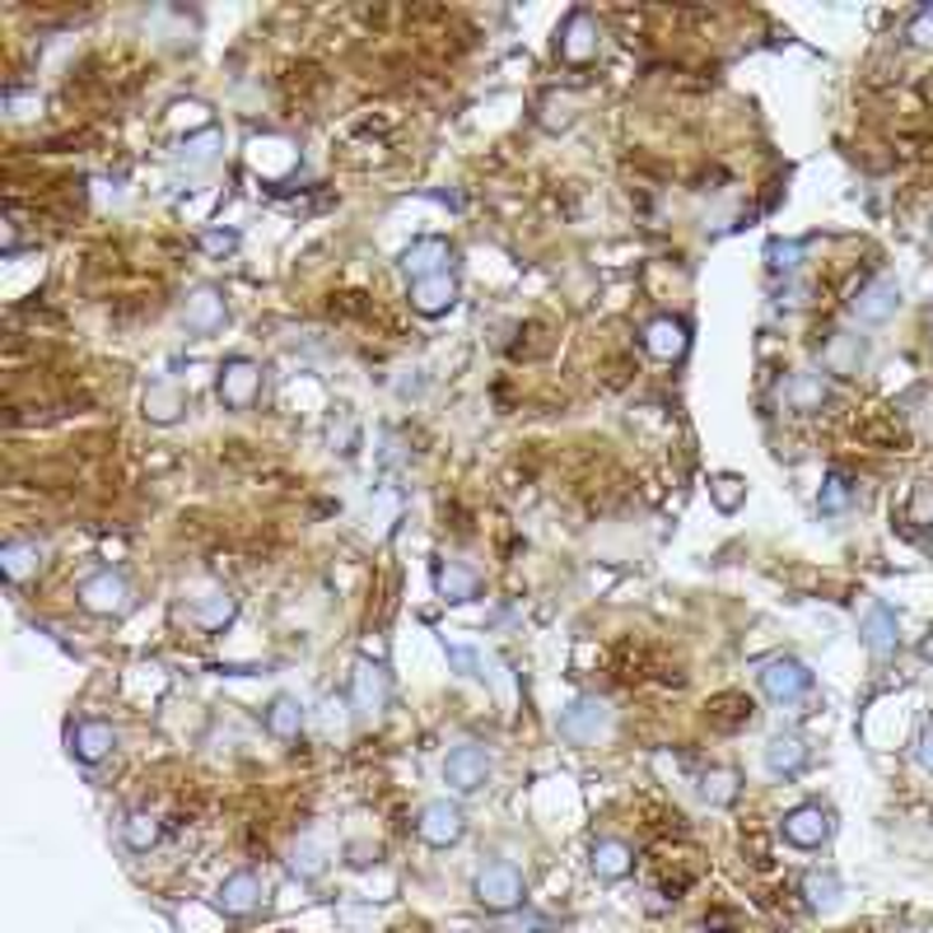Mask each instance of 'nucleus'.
<instances>
[{"instance_id":"f257e3e1","label":"nucleus","mask_w":933,"mask_h":933,"mask_svg":"<svg viewBox=\"0 0 933 933\" xmlns=\"http://www.w3.org/2000/svg\"><path fill=\"white\" fill-rule=\"evenodd\" d=\"M611 728V704L598 700V696H579L570 710L560 714V738L565 742H575V747H588V742H598L602 733Z\"/></svg>"},{"instance_id":"f03ea898","label":"nucleus","mask_w":933,"mask_h":933,"mask_svg":"<svg viewBox=\"0 0 933 933\" xmlns=\"http://www.w3.org/2000/svg\"><path fill=\"white\" fill-rule=\"evenodd\" d=\"M388 696H393V677L383 663H369V658H359L355 672H351V704L359 719H374L378 710H388Z\"/></svg>"},{"instance_id":"7ed1b4c3","label":"nucleus","mask_w":933,"mask_h":933,"mask_svg":"<svg viewBox=\"0 0 933 933\" xmlns=\"http://www.w3.org/2000/svg\"><path fill=\"white\" fill-rule=\"evenodd\" d=\"M761 691L775 704H793L812 691V668L799 663V658H770L761 668Z\"/></svg>"},{"instance_id":"20e7f679","label":"nucleus","mask_w":933,"mask_h":933,"mask_svg":"<svg viewBox=\"0 0 933 933\" xmlns=\"http://www.w3.org/2000/svg\"><path fill=\"white\" fill-rule=\"evenodd\" d=\"M476 901H481L486 910H518L523 905V873L514 869V863H490V869L476 873Z\"/></svg>"},{"instance_id":"39448f33","label":"nucleus","mask_w":933,"mask_h":933,"mask_svg":"<svg viewBox=\"0 0 933 933\" xmlns=\"http://www.w3.org/2000/svg\"><path fill=\"white\" fill-rule=\"evenodd\" d=\"M598 42H602L598 19L588 14V10H575L560 24V33H556V52H560V61H570V65H588V61L598 57Z\"/></svg>"},{"instance_id":"423d86ee","label":"nucleus","mask_w":933,"mask_h":933,"mask_svg":"<svg viewBox=\"0 0 933 933\" xmlns=\"http://www.w3.org/2000/svg\"><path fill=\"white\" fill-rule=\"evenodd\" d=\"M420 840L425 845H435V850H448V845H458L467 822H463V808L458 803H448V799H435V803H425L420 808V822H416Z\"/></svg>"},{"instance_id":"0eeeda50","label":"nucleus","mask_w":933,"mask_h":933,"mask_svg":"<svg viewBox=\"0 0 933 933\" xmlns=\"http://www.w3.org/2000/svg\"><path fill=\"white\" fill-rule=\"evenodd\" d=\"M80 602H84V611H94V617H122V611L131 607V588H126L122 575L99 570L80 584Z\"/></svg>"},{"instance_id":"6e6552de","label":"nucleus","mask_w":933,"mask_h":933,"mask_svg":"<svg viewBox=\"0 0 933 933\" xmlns=\"http://www.w3.org/2000/svg\"><path fill=\"white\" fill-rule=\"evenodd\" d=\"M896 308H901L896 276H873L869 285H859L854 300H850V313L859 317V323H886V317H896Z\"/></svg>"},{"instance_id":"1a4fd4ad","label":"nucleus","mask_w":933,"mask_h":933,"mask_svg":"<svg viewBox=\"0 0 933 933\" xmlns=\"http://www.w3.org/2000/svg\"><path fill=\"white\" fill-rule=\"evenodd\" d=\"M257 393H262V369L253 359H230L220 369V402L230 412H247L257 402Z\"/></svg>"},{"instance_id":"9d476101","label":"nucleus","mask_w":933,"mask_h":933,"mask_svg":"<svg viewBox=\"0 0 933 933\" xmlns=\"http://www.w3.org/2000/svg\"><path fill=\"white\" fill-rule=\"evenodd\" d=\"M490 775V757H486V747H476V742H463V747H453L448 761H444V780L458 789V793H471V789H481Z\"/></svg>"},{"instance_id":"9b49d317","label":"nucleus","mask_w":933,"mask_h":933,"mask_svg":"<svg viewBox=\"0 0 933 933\" xmlns=\"http://www.w3.org/2000/svg\"><path fill=\"white\" fill-rule=\"evenodd\" d=\"M224 317H230V308H224V294L215 285H201L187 294V304H182V327H187L192 336H211L224 327Z\"/></svg>"},{"instance_id":"f8f14e48","label":"nucleus","mask_w":933,"mask_h":933,"mask_svg":"<svg viewBox=\"0 0 933 933\" xmlns=\"http://www.w3.org/2000/svg\"><path fill=\"white\" fill-rule=\"evenodd\" d=\"M826 835H831V812L826 808L803 803V808H793L784 817V840H789V845L817 850V845H826Z\"/></svg>"},{"instance_id":"ddd939ff","label":"nucleus","mask_w":933,"mask_h":933,"mask_svg":"<svg viewBox=\"0 0 933 933\" xmlns=\"http://www.w3.org/2000/svg\"><path fill=\"white\" fill-rule=\"evenodd\" d=\"M859 635H863V645H869V653H878V658H892L901 649V621L886 602H873L869 611H863Z\"/></svg>"},{"instance_id":"4468645a","label":"nucleus","mask_w":933,"mask_h":933,"mask_svg":"<svg viewBox=\"0 0 933 933\" xmlns=\"http://www.w3.org/2000/svg\"><path fill=\"white\" fill-rule=\"evenodd\" d=\"M863 359H869V341L854 336V332H831L826 336V346H822V369L826 374H840V378H850L863 369Z\"/></svg>"},{"instance_id":"2eb2a0df","label":"nucleus","mask_w":933,"mask_h":933,"mask_svg":"<svg viewBox=\"0 0 933 933\" xmlns=\"http://www.w3.org/2000/svg\"><path fill=\"white\" fill-rule=\"evenodd\" d=\"M215 905H220L230 920L253 915V910L262 905V878H257V873H234V878H224L220 892H215Z\"/></svg>"},{"instance_id":"dca6fc26","label":"nucleus","mask_w":933,"mask_h":933,"mask_svg":"<svg viewBox=\"0 0 933 933\" xmlns=\"http://www.w3.org/2000/svg\"><path fill=\"white\" fill-rule=\"evenodd\" d=\"M448 262H453V247L444 243V239H416L412 247L402 253V271L412 281H425V276H444L448 271Z\"/></svg>"},{"instance_id":"f3484780","label":"nucleus","mask_w":933,"mask_h":933,"mask_svg":"<svg viewBox=\"0 0 933 933\" xmlns=\"http://www.w3.org/2000/svg\"><path fill=\"white\" fill-rule=\"evenodd\" d=\"M112 747H118V733L103 723V719H80L75 728H71V757L75 761H84V765H94V761H103Z\"/></svg>"},{"instance_id":"a211bd4d","label":"nucleus","mask_w":933,"mask_h":933,"mask_svg":"<svg viewBox=\"0 0 933 933\" xmlns=\"http://www.w3.org/2000/svg\"><path fill=\"white\" fill-rule=\"evenodd\" d=\"M453 304H458V285H453L448 271H444V276L412 281V308H416L420 317H439V313H448Z\"/></svg>"},{"instance_id":"6ab92c4d","label":"nucleus","mask_w":933,"mask_h":933,"mask_svg":"<svg viewBox=\"0 0 933 933\" xmlns=\"http://www.w3.org/2000/svg\"><path fill=\"white\" fill-rule=\"evenodd\" d=\"M687 323H677V317H653L645 327V351L653 359H681L687 355Z\"/></svg>"},{"instance_id":"aec40b11","label":"nucleus","mask_w":933,"mask_h":933,"mask_svg":"<svg viewBox=\"0 0 933 933\" xmlns=\"http://www.w3.org/2000/svg\"><path fill=\"white\" fill-rule=\"evenodd\" d=\"M808 765V742L799 733H775L765 742V770L770 775H799Z\"/></svg>"},{"instance_id":"412c9836","label":"nucleus","mask_w":933,"mask_h":933,"mask_svg":"<svg viewBox=\"0 0 933 933\" xmlns=\"http://www.w3.org/2000/svg\"><path fill=\"white\" fill-rule=\"evenodd\" d=\"M435 588H439L444 602H471L476 594H481V579H476L463 560H439L435 565Z\"/></svg>"},{"instance_id":"4be33fe9","label":"nucleus","mask_w":933,"mask_h":933,"mask_svg":"<svg viewBox=\"0 0 933 933\" xmlns=\"http://www.w3.org/2000/svg\"><path fill=\"white\" fill-rule=\"evenodd\" d=\"M630 869H635V854L626 840H598L594 845V873L602 882H621V878H630Z\"/></svg>"},{"instance_id":"5701e85b","label":"nucleus","mask_w":933,"mask_h":933,"mask_svg":"<svg viewBox=\"0 0 933 933\" xmlns=\"http://www.w3.org/2000/svg\"><path fill=\"white\" fill-rule=\"evenodd\" d=\"M182 412H187V397H182V388H173V383H150V393H145V420L173 425Z\"/></svg>"},{"instance_id":"b1692460","label":"nucleus","mask_w":933,"mask_h":933,"mask_svg":"<svg viewBox=\"0 0 933 933\" xmlns=\"http://www.w3.org/2000/svg\"><path fill=\"white\" fill-rule=\"evenodd\" d=\"M323 869H327V850H323V840L317 835H300L290 845V873L294 878H323Z\"/></svg>"},{"instance_id":"393cba45","label":"nucleus","mask_w":933,"mask_h":933,"mask_svg":"<svg viewBox=\"0 0 933 933\" xmlns=\"http://www.w3.org/2000/svg\"><path fill=\"white\" fill-rule=\"evenodd\" d=\"M266 728H271V733H276L281 742L300 738V728H304V704H300V696H276V700H271Z\"/></svg>"},{"instance_id":"a878e982","label":"nucleus","mask_w":933,"mask_h":933,"mask_svg":"<svg viewBox=\"0 0 933 933\" xmlns=\"http://www.w3.org/2000/svg\"><path fill=\"white\" fill-rule=\"evenodd\" d=\"M0 570H6L10 584H24L29 575L42 570V551L29 541H6V551H0Z\"/></svg>"},{"instance_id":"bb28decb","label":"nucleus","mask_w":933,"mask_h":933,"mask_svg":"<svg viewBox=\"0 0 933 933\" xmlns=\"http://www.w3.org/2000/svg\"><path fill=\"white\" fill-rule=\"evenodd\" d=\"M784 397H789V406L793 412H822V402H826V383H822V374H793L789 378V388H784Z\"/></svg>"},{"instance_id":"cd10ccee","label":"nucleus","mask_w":933,"mask_h":933,"mask_svg":"<svg viewBox=\"0 0 933 933\" xmlns=\"http://www.w3.org/2000/svg\"><path fill=\"white\" fill-rule=\"evenodd\" d=\"M220 145H224V135L211 126V131H201V135H187L182 150H178V159H182V164H192V169H206V164H215Z\"/></svg>"},{"instance_id":"c85d7f7f","label":"nucleus","mask_w":933,"mask_h":933,"mask_svg":"<svg viewBox=\"0 0 933 933\" xmlns=\"http://www.w3.org/2000/svg\"><path fill=\"white\" fill-rule=\"evenodd\" d=\"M122 840H126V850H135V854L154 850V845H159V817H150V812H131L126 822H122Z\"/></svg>"},{"instance_id":"c756f323","label":"nucleus","mask_w":933,"mask_h":933,"mask_svg":"<svg viewBox=\"0 0 933 933\" xmlns=\"http://www.w3.org/2000/svg\"><path fill=\"white\" fill-rule=\"evenodd\" d=\"M710 499H714L719 514H738L742 499H747V481L733 471H719V476H710Z\"/></svg>"},{"instance_id":"7c9ffc66","label":"nucleus","mask_w":933,"mask_h":933,"mask_svg":"<svg viewBox=\"0 0 933 933\" xmlns=\"http://www.w3.org/2000/svg\"><path fill=\"white\" fill-rule=\"evenodd\" d=\"M850 499H854L850 476H845V471H831L826 486H822V495H817V509H822V518H835V514L850 509Z\"/></svg>"},{"instance_id":"2f4dec72","label":"nucleus","mask_w":933,"mask_h":933,"mask_svg":"<svg viewBox=\"0 0 933 933\" xmlns=\"http://www.w3.org/2000/svg\"><path fill=\"white\" fill-rule=\"evenodd\" d=\"M803 247L808 243H799V239H770L765 243V266L775 271V276H780V271H784V276H793V271L803 266Z\"/></svg>"},{"instance_id":"473e14b6","label":"nucleus","mask_w":933,"mask_h":933,"mask_svg":"<svg viewBox=\"0 0 933 933\" xmlns=\"http://www.w3.org/2000/svg\"><path fill=\"white\" fill-rule=\"evenodd\" d=\"M700 799L710 808H728L738 799V775H733V770H710V775L700 780Z\"/></svg>"},{"instance_id":"72a5a7b5","label":"nucleus","mask_w":933,"mask_h":933,"mask_svg":"<svg viewBox=\"0 0 933 933\" xmlns=\"http://www.w3.org/2000/svg\"><path fill=\"white\" fill-rule=\"evenodd\" d=\"M234 611H239V602L230 594H211L206 602L196 607V626L201 630H224V626L234 621Z\"/></svg>"},{"instance_id":"f704fd0d","label":"nucleus","mask_w":933,"mask_h":933,"mask_svg":"<svg viewBox=\"0 0 933 933\" xmlns=\"http://www.w3.org/2000/svg\"><path fill=\"white\" fill-rule=\"evenodd\" d=\"M803 896H808V905H835V896H840V882H835V873H808V882H803Z\"/></svg>"},{"instance_id":"c9c22d12","label":"nucleus","mask_w":933,"mask_h":933,"mask_svg":"<svg viewBox=\"0 0 933 933\" xmlns=\"http://www.w3.org/2000/svg\"><path fill=\"white\" fill-rule=\"evenodd\" d=\"M541 108H546V112H541V126H551V131H560V126L575 122V99H570V94H551Z\"/></svg>"},{"instance_id":"e433bc0d","label":"nucleus","mask_w":933,"mask_h":933,"mask_svg":"<svg viewBox=\"0 0 933 933\" xmlns=\"http://www.w3.org/2000/svg\"><path fill=\"white\" fill-rule=\"evenodd\" d=\"M239 247V230H206L201 234V253L206 257H230Z\"/></svg>"},{"instance_id":"4c0bfd02","label":"nucleus","mask_w":933,"mask_h":933,"mask_svg":"<svg viewBox=\"0 0 933 933\" xmlns=\"http://www.w3.org/2000/svg\"><path fill=\"white\" fill-rule=\"evenodd\" d=\"M169 122L173 126H201V131H211V108L206 103H178Z\"/></svg>"},{"instance_id":"58836bf2","label":"nucleus","mask_w":933,"mask_h":933,"mask_svg":"<svg viewBox=\"0 0 933 933\" xmlns=\"http://www.w3.org/2000/svg\"><path fill=\"white\" fill-rule=\"evenodd\" d=\"M910 42H915V48H933V6L910 19Z\"/></svg>"},{"instance_id":"ea45409f","label":"nucleus","mask_w":933,"mask_h":933,"mask_svg":"<svg viewBox=\"0 0 933 933\" xmlns=\"http://www.w3.org/2000/svg\"><path fill=\"white\" fill-rule=\"evenodd\" d=\"M448 663L458 668L463 677H481V663H476V653H471V649H458V645H448Z\"/></svg>"},{"instance_id":"a19ab883","label":"nucleus","mask_w":933,"mask_h":933,"mask_svg":"<svg viewBox=\"0 0 933 933\" xmlns=\"http://www.w3.org/2000/svg\"><path fill=\"white\" fill-rule=\"evenodd\" d=\"M915 761L933 775V719L924 723V733H920V742H915Z\"/></svg>"},{"instance_id":"79ce46f5","label":"nucleus","mask_w":933,"mask_h":933,"mask_svg":"<svg viewBox=\"0 0 933 933\" xmlns=\"http://www.w3.org/2000/svg\"><path fill=\"white\" fill-rule=\"evenodd\" d=\"M541 924H546L541 915H523V920H514V924H509V933H533V929H541Z\"/></svg>"},{"instance_id":"37998d69","label":"nucleus","mask_w":933,"mask_h":933,"mask_svg":"<svg viewBox=\"0 0 933 933\" xmlns=\"http://www.w3.org/2000/svg\"><path fill=\"white\" fill-rule=\"evenodd\" d=\"M920 658H924V663H933V630H929L924 640H920Z\"/></svg>"},{"instance_id":"c03bdc74","label":"nucleus","mask_w":933,"mask_h":933,"mask_svg":"<svg viewBox=\"0 0 933 933\" xmlns=\"http://www.w3.org/2000/svg\"><path fill=\"white\" fill-rule=\"evenodd\" d=\"M929 239H933V224H929Z\"/></svg>"}]
</instances>
